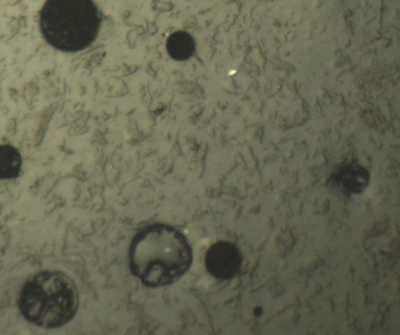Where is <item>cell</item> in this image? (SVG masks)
Listing matches in <instances>:
<instances>
[{"label": "cell", "mask_w": 400, "mask_h": 335, "mask_svg": "<svg viewBox=\"0 0 400 335\" xmlns=\"http://www.w3.org/2000/svg\"><path fill=\"white\" fill-rule=\"evenodd\" d=\"M192 261L193 252L186 237L167 225H151L139 231L129 249L131 273L150 287L177 281Z\"/></svg>", "instance_id": "1"}, {"label": "cell", "mask_w": 400, "mask_h": 335, "mask_svg": "<svg viewBox=\"0 0 400 335\" xmlns=\"http://www.w3.org/2000/svg\"><path fill=\"white\" fill-rule=\"evenodd\" d=\"M18 304L28 321L44 328H56L74 317L78 294L74 282L65 273L46 270L25 282Z\"/></svg>", "instance_id": "2"}, {"label": "cell", "mask_w": 400, "mask_h": 335, "mask_svg": "<svg viewBox=\"0 0 400 335\" xmlns=\"http://www.w3.org/2000/svg\"><path fill=\"white\" fill-rule=\"evenodd\" d=\"M97 19L87 0H50L41 13V32L52 47L64 52H76L94 40Z\"/></svg>", "instance_id": "3"}, {"label": "cell", "mask_w": 400, "mask_h": 335, "mask_svg": "<svg viewBox=\"0 0 400 335\" xmlns=\"http://www.w3.org/2000/svg\"><path fill=\"white\" fill-rule=\"evenodd\" d=\"M240 253L237 247L228 242H217L208 249L205 257L206 270L220 280L236 276L241 266Z\"/></svg>", "instance_id": "4"}, {"label": "cell", "mask_w": 400, "mask_h": 335, "mask_svg": "<svg viewBox=\"0 0 400 335\" xmlns=\"http://www.w3.org/2000/svg\"><path fill=\"white\" fill-rule=\"evenodd\" d=\"M22 158L19 150L10 144L0 145V180L17 178L21 173Z\"/></svg>", "instance_id": "5"}, {"label": "cell", "mask_w": 400, "mask_h": 335, "mask_svg": "<svg viewBox=\"0 0 400 335\" xmlns=\"http://www.w3.org/2000/svg\"><path fill=\"white\" fill-rule=\"evenodd\" d=\"M170 54L177 59H185L192 54L193 44L190 38L177 35L170 40Z\"/></svg>", "instance_id": "6"}]
</instances>
